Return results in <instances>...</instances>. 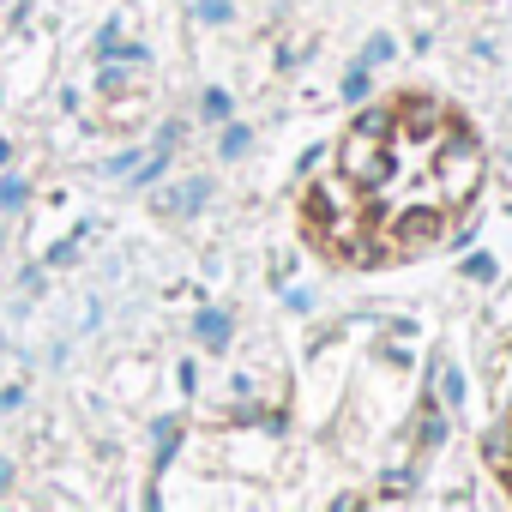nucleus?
Segmentation results:
<instances>
[{
  "label": "nucleus",
  "mask_w": 512,
  "mask_h": 512,
  "mask_svg": "<svg viewBox=\"0 0 512 512\" xmlns=\"http://www.w3.org/2000/svg\"><path fill=\"white\" fill-rule=\"evenodd\" d=\"M482 458L494 464V476L512 488V398H506V410H500V422L488 428V440H482Z\"/></svg>",
  "instance_id": "f03ea898"
},
{
  "label": "nucleus",
  "mask_w": 512,
  "mask_h": 512,
  "mask_svg": "<svg viewBox=\"0 0 512 512\" xmlns=\"http://www.w3.org/2000/svg\"><path fill=\"white\" fill-rule=\"evenodd\" d=\"M476 133L434 97H392L368 109L326 181L308 187L302 223L344 266H386L446 241L482 193Z\"/></svg>",
  "instance_id": "f257e3e1"
}]
</instances>
